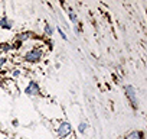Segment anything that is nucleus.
<instances>
[{
  "instance_id": "nucleus-1",
  "label": "nucleus",
  "mask_w": 147,
  "mask_h": 139,
  "mask_svg": "<svg viewBox=\"0 0 147 139\" xmlns=\"http://www.w3.org/2000/svg\"><path fill=\"white\" fill-rule=\"evenodd\" d=\"M23 61L28 64H38L45 58V44H36L30 46L23 55Z\"/></svg>"
},
{
  "instance_id": "nucleus-2",
  "label": "nucleus",
  "mask_w": 147,
  "mask_h": 139,
  "mask_svg": "<svg viewBox=\"0 0 147 139\" xmlns=\"http://www.w3.org/2000/svg\"><path fill=\"white\" fill-rule=\"evenodd\" d=\"M72 133H74L72 132V126H71V123L68 120L59 122V125L56 127V135H58L59 139H68Z\"/></svg>"
},
{
  "instance_id": "nucleus-3",
  "label": "nucleus",
  "mask_w": 147,
  "mask_h": 139,
  "mask_svg": "<svg viewBox=\"0 0 147 139\" xmlns=\"http://www.w3.org/2000/svg\"><path fill=\"white\" fill-rule=\"evenodd\" d=\"M124 91H125L127 99L130 100L131 107H133L134 110H137V109H138V99H137V94H136V89H134L133 86L127 84V86H124Z\"/></svg>"
},
{
  "instance_id": "nucleus-4",
  "label": "nucleus",
  "mask_w": 147,
  "mask_h": 139,
  "mask_svg": "<svg viewBox=\"0 0 147 139\" xmlns=\"http://www.w3.org/2000/svg\"><path fill=\"white\" fill-rule=\"evenodd\" d=\"M25 94H28V96H30V97L40 96V94H42V91H40V87H39V84H38L36 81L30 80V81L28 83V86L25 87Z\"/></svg>"
},
{
  "instance_id": "nucleus-5",
  "label": "nucleus",
  "mask_w": 147,
  "mask_h": 139,
  "mask_svg": "<svg viewBox=\"0 0 147 139\" xmlns=\"http://www.w3.org/2000/svg\"><path fill=\"white\" fill-rule=\"evenodd\" d=\"M32 39H35V33L33 32H30V31H28V32H20V33H16V36H15V42H19V44H25V42H28V41H32Z\"/></svg>"
},
{
  "instance_id": "nucleus-6",
  "label": "nucleus",
  "mask_w": 147,
  "mask_h": 139,
  "mask_svg": "<svg viewBox=\"0 0 147 139\" xmlns=\"http://www.w3.org/2000/svg\"><path fill=\"white\" fill-rule=\"evenodd\" d=\"M25 74H26V71H25V68H23V67H15L13 70H10V78H12L13 81L22 78Z\"/></svg>"
},
{
  "instance_id": "nucleus-7",
  "label": "nucleus",
  "mask_w": 147,
  "mask_h": 139,
  "mask_svg": "<svg viewBox=\"0 0 147 139\" xmlns=\"http://www.w3.org/2000/svg\"><path fill=\"white\" fill-rule=\"evenodd\" d=\"M13 28V22L6 18V16H2L0 18V29H5V31H10Z\"/></svg>"
},
{
  "instance_id": "nucleus-8",
  "label": "nucleus",
  "mask_w": 147,
  "mask_h": 139,
  "mask_svg": "<svg viewBox=\"0 0 147 139\" xmlns=\"http://www.w3.org/2000/svg\"><path fill=\"white\" fill-rule=\"evenodd\" d=\"M124 139H144V133L141 130H131L124 136Z\"/></svg>"
},
{
  "instance_id": "nucleus-9",
  "label": "nucleus",
  "mask_w": 147,
  "mask_h": 139,
  "mask_svg": "<svg viewBox=\"0 0 147 139\" xmlns=\"http://www.w3.org/2000/svg\"><path fill=\"white\" fill-rule=\"evenodd\" d=\"M68 18H69V20L72 22V23H75V25H78V16H77V13L74 12L71 7H68Z\"/></svg>"
},
{
  "instance_id": "nucleus-10",
  "label": "nucleus",
  "mask_w": 147,
  "mask_h": 139,
  "mask_svg": "<svg viewBox=\"0 0 147 139\" xmlns=\"http://www.w3.org/2000/svg\"><path fill=\"white\" fill-rule=\"evenodd\" d=\"M43 35L45 36H52L53 35V29H52V26L49 23H45L43 25Z\"/></svg>"
},
{
  "instance_id": "nucleus-11",
  "label": "nucleus",
  "mask_w": 147,
  "mask_h": 139,
  "mask_svg": "<svg viewBox=\"0 0 147 139\" xmlns=\"http://www.w3.org/2000/svg\"><path fill=\"white\" fill-rule=\"evenodd\" d=\"M7 64H9V58L5 55H0V71H3Z\"/></svg>"
},
{
  "instance_id": "nucleus-12",
  "label": "nucleus",
  "mask_w": 147,
  "mask_h": 139,
  "mask_svg": "<svg viewBox=\"0 0 147 139\" xmlns=\"http://www.w3.org/2000/svg\"><path fill=\"white\" fill-rule=\"evenodd\" d=\"M87 127H88V126H87V123H85V122H81V123L78 125V132H80V133H85Z\"/></svg>"
},
{
  "instance_id": "nucleus-13",
  "label": "nucleus",
  "mask_w": 147,
  "mask_h": 139,
  "mask_svg": "<svg viewBox=\"0 0 147 139\" xmlns=\"http://www.w3.org/2000/svg\"><path fill=\"white\" fill-rule=\"evenodd\" d=\"M58 33H59V35H61V38H62V39H63V41H68V38H66V35H65V33H63V31H62V29H61V28H58Z\"/></svg>"
},
{
  "instance_id": "nucleus-14",
  "label": "nucleus",
  "mask_w": 147,
  "mask_h": 139,
  "mask_svg": "<svg viewBox=\"0 0 147 139\" xmlns=\"http://www.w3.org/2000/svg\"><path fill=\"white\" fill-rule=\"evenodd\" d=\"M0 139H10V136L5 132H0Z\"/></svg>"
}]
</instances>
